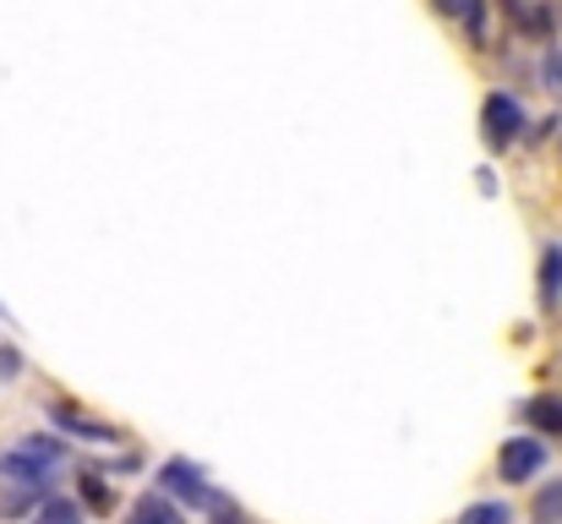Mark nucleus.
<instances>
[{"label": "nucleus", "mask_w": 562, "mask_h": 524, "mask_svg": "<svg viewBox=\"0 0 562 524\" xmlns=\"http://www.w3.org/2000/svg\"><path fill=\"white\" fill-rule=\"evenodd\" d=\"M475 126H481V143H486V154H497V159H503V154L525 148V132H530V110H525V99H519L514 88L492 82V88L481 93Z\"/></svg>", "instance_id": "nucleus-1"}, {"label": "nucleus", "mask_w": 562, "mask_h": 524, "mask_svg": "<svg viewBox=\"0 0 562 524\" xmlns=\"http://www.w3.org/2000/svg\"><path fill=\"white\" fill-rule=\"evenodd\" d=\"M492 5H497V16H503L514 44L547 49V44L562 38V0H492Z\"/></svg>", "instance_id": "nucleus-2"}, {"label": "nucleus", "mask_w": 562, "mask_h": 524, "mask_svg": "<svg viewBox=\"0 0 562 524\" xmlns=\"http://www.w3.org/2000/svg\"><path fill=\"white\" fill-rule=\"evenodd\" d=\"M497 481L503 487H536L547 470H552V443L547 437H536V432H514V437H503V448H497Z\"/></svg>", "instance_id": "nucleus-3"}, {"label": "nucleus", "mask_w": 562, "mask_h": 524, "mask_svg": "<svg viewBox=\"0 0 562 524\" xmlns=\"http://www.w3.org/2000/svg\"><path fill=\"white\" fill-rule=\"evenodd\" d=\"M426 5H431V16H442V22L459 27L464 49L492 55V44H497V27H492L497 5H492V0H426Z\"/></svg>", "instance_id": "nucleus-4"}, {"label": "nucleus", "mask_w": 562, "mask_h": 524, "mask_svg": "<svg viewBox=\"0 0 562 524\" xmlns=\"http://www.w3.org/2000/svg\"><path fill=\"white\" fill-rule=\"evenodd\" d=\"M49 426L66 443H93V448H121L126 443V426L99 421V415H88L82 404H66V399H49Z\"/></svg>", "instance_id": "nucleus-5"}, {"label": "nucleus", "mask_w": 562, "mask_h": 524, "mask_svg": "<svg viewBox=\"0 0 562 524\" xmlns=\"http://www.w3.org/2000/svg\"><path fill=\"white\" fill-rule=\"evenodd\" d=\"M154 487L170 498V503H181L187 514H202V503H207V492H213V481H207V470L187 459V454H176V459H165L159 470H154Z\"/></svg>", "instance_id": "nucleus-6"}, {"label": "nucleus", "mask_w": 562, "mask_h": 524, "mask_svg": "<svg viewBox=\"0 0 562 524\" xmlns=\"http://www.w3.org/2000/svg\"><path fill=\"white\" fill-rule=\"evenodd\" d=\"M536 312L541 317H558L562 312V241L547 235L541 252H536Z\"/></svg>", "instance_id": "nucleus-7"}, {"label": "nucleus", "mask_w": 562, "mask_h": 524, "mask_svg": "<svg viewBox=\"0 0 562 524\" xmlns=\"http://www.w3.org/2000/svg\"><path fill=\"white\" fill-rule=\"evenodd\" d=\"M0 487H55V465L38 459L33 448L11 443V448H0Z\"/></svg>", "instance_id": "nucleus-8"}, {"label": "nucleus", "mask_w": 562, "mask_h": 524, "mask_svg": "<svg viewBox=\"0 0 562 524\" xmlns=\"http://www.w3.org/2000/svg\"><path fill=\"white\" fill-rule=\"evenodd\" d=\"M519 421H525V432H536V437H547V443H562V393H530L525 404H519Z\"/></svg>", "instance_id": "nucleus-9"}, {"label": "nucleus", "mask_w": 562, "mask_h": 524, "mask_svg": "<svg viewBox=\"0 0 562 524\" xmlns=\"http://www.w3.org/2000/svg\"><path fill=\"white\" fill-rule=\"evenodd\" d=\"M121 524H191V514L181 503H170L159 487H148V492L132 498V509L121 514Z\"/></svg>", "instance_id": "nucleus-10"}, {"label": "nucleus", "mask_w": 562, "mask_h": 524, "mask_svg": "<svg viewBox=\"0 0 562 524\" xmlns=\"http://www.w3.org/2000/svg\"><path fill=\"white\" fill-rule=\"evenodd\" d=\"M77 503H82V514H115L121 509L104 470H77Z\"/></svg>", "instance_id": "nucleus-11"}, {"label": "nucleus", "mask_w": 562, "mask_h": 524, "mask_svg": "<svg viewBox=\"0 0 562 524\" xmlns=\"http://www.w3.org/2000/svg\"><path fill=\"white\" fill-rule=\"evenodd\" d=\"M536 88L562 110V44H547V49L536 55Z\"/></svg>", "instance_id": "nucleus-12"}, {"label": "nucleus", "mask_w": 562, "mask_h": 524, "mask_svg": "<svg viewBox=\"0 0 562 524\" xmlns=\"http://www.w3.org/2000/svg\"><path fill=\"white\" fill-rule=\"evenodd\" d=\"M55 487H0V514L5 520H27Z\"/></svg>", "instance_id": "nucleus-13"}, {"label": "nucleus", "mask_w": 562, "mask_h": 524, "mask_svg": "<svg viewBox=\"0 0 562 524\" xmlns=\"http://www.w3.org/2000/svg\"><path fill=\"white\" fill-rule=\"evenodd\" d=\"M453 524H519V514H514L508 498H475Z\"/></svg>", "instance_id": "nucleus-14"}, {"label": "nucleus", "mask_w": 562, "mask_h": 524, "mask_svg": "<svg viewBox=\"0 0 562 524\" xmlns=\"http://www.w3.org/2000/svg\"><path fill=\"white\" fill-rule=\"evenodd\" d=\"M530 520L536 524H562V476L558 481H536V498H530Z\"/></svg>", "instance_id": "nucleus-15"}, {"label": "nucleus", "mask_w": 562, "mask_h": 524, "mask_svg": "<svg viewBox=\"0 0 562 524\" xmlns=\"http://www.w3.org/2000/svg\"><path fill=\"white\" fill-rule=\"evenodd\" d=\"M33 524H82V503L77 498H60V492H49L33 514H27Z\"/></svg>", "instance_id": "nucleus-16"}, {"label": "nucleus", "mask_w": 562, "mask_h": 524, "mask_svg": "<svg viewBox=\"0 0 562 524\" xmlns=\"http://www.w3.org/2000/svg\"><path fill=\"white\" fill-rule=\"evenodd\" d=\"M202 524H257V520H251L229 492H218V487H213V492H207V503H202Z\"/></svg>", "instance_id": "nucleus-17"}, {"label": "nucleus", "mask_w": 562, "mask_h": 524, "mask_svg": "<svg viewBox=\"0 0 562 524\" xmlns=\"http://www.w3.org/2000/svg\"><path fill=\"white\" fill-rule=\"evenodd\" d=\"M558 137H562V110H552V115L530 121V132H525V148H547V143H558Z\"/></svg>", "instance_id": "nucleus-18"}, {"label": "nucleus", "mask_w": 562, "mask_h": 524, "mask_svg": "<svg viewBox=\"0 0 562 524\" xmlns=\"http://www.w3.org/2000/svg\"><path fill=\"white\" fill-rule=\"evenodd\" d=\"M22 366H27V360H22V349H16V345H0V377H16Z\"/></svg>", "instance_id": "nucleus-19"}, {"label": "nucleus", "mask_w": 562, "mask_h": 524, "mask_svg": "<svg viewBox=\"0 0 562 524\" xmlns=\"http://www.w3.org/2000/svg\"><path fill=\"white\" fill-rule=\"evenodd\" d=\"M475 186H481V197H497V170L481 165V170H475Z\"/></svg>", "instance_id": "nucleus-20"}, {"label": "nucleus", "mask_w": 562, "mask_h": 524, "mask_svg": "<svg viewBox=\"0 0 562 524\" xmlns=\"http://www.w3.org/2000/svg\"><path fill=\"white\" fill-rule=\"evenodd\" d=\"M110 470H115V476H137V470H143V454H121Z\"/></svg>", "instance_id": "nucleus-21"}, {"label": "nucleus", "mask_w": 562, "mask_h": 524, "mask_svg": "<svg viewBox=\"0 0 562 524\" xmlns=\"http://www.w3.org/2000/svg\"><path fill=\"white\" fill-rule=\"evenodd\" d=\"M0 312H5V306H0Z\"/></svg>", "instance_id": "nucleus-22"}]
</instances>
